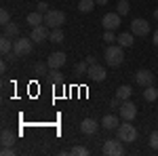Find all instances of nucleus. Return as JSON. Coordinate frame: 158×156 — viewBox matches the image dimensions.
<instances>
[{
  "mask_svg": "<svg viewBox=\"0 0 158 156\" xmlns=\"http://www.w3.org/2000/svg\"><path fill=\"white\" fill-rule=\"evenodd\" d=\"M118 112H120V118L122 120H131V122H133L135 116H137V106H135L133 101L127 99V101H122V106H120Z\"/></svg>",
  "mask_w": 158,
  "mask_h": 156,
  "instance_id": "423d86ee",
  "label": "nucleus"
},
{
  "mask_svg": "<svg viewBox=\"0 0 158 156\" xmlns=\"http://www.w3.org/2000/svg\"><path fill=\"white\" fill-rule=\"evenodd\" d=\"M103 154L106 156H120L124 154V145H122L120 139H108V141H103Z\"/></svg>",
  "mask_w": 158,
  "mask_h": 156,
  "instance_id": "39448f33",
  "label": "nucleus"
},
{
  "mask_svg": "<svg viewBox=\"0 0 158 156\" xmlns=\"http://www.w3.org/2000/svg\"><path fill=\"white\" fill-rule=\"evenodd\" d=\"M86 61H89V65H93V63H97V59H95L93 55H89V57H86Z\"/></svg>",
  "mask_w": 158,
  "mask_h": 156,
  "instance_id": "72a5a7b5",
  "label": "nucleus"
},
{
  "mask_svg": "<svg viewBox=\"0 0 158 156\" xmlns=\"http://www.w3.org/2000/svg\"><path fill=\"white\" fill-rule=\"evenodd\" d=\"M49 40L51 42H63V30L61 27H53L49 34Z\"/></svg>",
  "mask_w": 158,
  "mask_h": 156,
  "instance_id": "b1692460",
  "label": "nucleus"
},
{
  "mask_svg": "<svg viewBox=\"0 0 158 156\" xmlns=\"http://www.w3.org/2000/svg\"><path fill=\"white\" fill-rule=\"evenodd\" d=\"M131 32L135 36H148L150 34V23L146 19H133L131 21Z\"/></svg>",
  "mask_w": 158,
  "mask_h": 156,
  "instance_id": "6e6552de",
  "label": "nucleus"
},
{
  "mask_svg": "<svg viewBox=\"0 0 158 156\" xmlns=\"http://www.w3.org/2000/svg\"><path fill=\"white\" fill-rule=\"evenodd\" d=\"M116 135H118V139H120V141L131 144V141H135V139H137V129L131 124V120H124V124H118Z\"/></svg>",
  "mask_w": 158,
  "mask_h": 156,
  "instance_id": "f03ea898",
  "label": "nucleus"
},
{
  "mask_svg": "<svg viewBox=\"0 0 158 156\" xmlns=\"http://www.w3.org/2000/svg\"><path fill=\"white\" fill-rule=\"evenodd\" d=\"M122 106V99H118V97H114L112 101H110V108H116V110H120Z\"/></svg>",
  "mask_w": 158,
  "mask_h": 156,
  "instance_id": "473e14b6",
  "label": "nucleus"
},
{
  "mask_svg": "<svg viewBox=\"0 0 158 156\" xmlns=\"http://www.w3.org/2000/svg\"><path fill=\"white\" fill-rule=\"evenodd\" d=\"M65 23V13L63 11H57V9H51L47 15H44V25L47 27H61V25Z\"/></svg>",
  "mask_w": 158,
  "mask_h": 156,
  "instance_id": "20e7f679",
  "label": "nucleus"
},
{
  "mask_svg": "<svg viewBox=\"0 0 158 156\" xmlns=\"http://www.w3.org/2000/svg\"><path fill=\"white\" fill-rule=\"evenodd\" d=\"M70 154H74V156H86V154H89V150H86L85 145H76V148L70 150Z\"/></svg>",
  "mask_w": 158,
  "mask_h": 156,
  "instance_id": "bb28decb",
  "label": "nucleus"
},
{
  "mask_svg": "<svg viewBox=\"0 0 158 156\" xmlns=\"http://www.w3.org/2000/svg\"><path fill=\"white\" fill-rule=\"evenodd\" d=\"M131 86H127V84H122V86H118L116 89V97L118 99H122V101H127V99H131Z\"/></svg>",
  "mask_w": 158,
  "mask_h": 156,
  "instance_id": "aec40b11",
  "label": "nucleus"
},
{
  "mask_svg": "<svg viewBox=\"0 0 158 156\" xmlns=\"http://www.w3.org/2000/svg\"><path fill=\"white\" fill-rule=\"evenodd\" d=\"M116 13H118V15H127V13H129V2H127V0H120V2L116 4Z\"/></svg>",
  "mask_w": 158,
  "mask_h": 156,
  "instance_id": "a878e982",
  "label": "nucleus"
},
{
  "mask_svg": "<svg viewBox=\"0 0 158 156\" xmlns=\"http://www.w3.org/2000/svg\"><path fill=\"white\" fill-rule=\"evenodd\" d=\"M32 42H34L32 38H15V42H13V53H15L17 57H25V55H30L32 48H34Z\"/></svg>",
  "mask_w": 158,
  "mask_h": 156,
  "instance_id": "7ed1b4c3",
  "label": "nucleus"
},
{
  "mask_svg": "<svg viewBox=\"0 0 158 156\" xmlns=\"http://www.w3.org/2000/svg\"><path fill=\"white\" fill-rule=\"evenodd\" d=\"M2 36H9V38H19V25L11 21V23L2 25Z\"/></svg>",
  "mask_w": 158,
  "mask_h": 156,
  "instance_id": "2eb2a0df",
  "label": "nucleus"
},
{
  "mask_svg": "<svg viewBox=\"0 0 158 156\" xmlns=\"http://www.w3.org/2000/svg\"><path fill=\"white\" fill-rule=\"evenodd\" d=\"M11 51H13L11 38H9V36H2V38H0V53H2V55H9Z\"/></svg>",
  "mask_w": 158,
  "mask_h": 156,
  "instance_id": "6ab92c4d",
  "label": "nucleus"
},
{
  "mask_svg": "<svg viewBox=\"0 0 158 156\" xmlns=\"http://www.w3.org/2000/svg\"><path fill=\"white\" fill-rule=\"evenodd\" d=\"M122 48L124 47H120V44H108V48H106V63L108 65L118 68L122 61H124V51Z\"/></svg>",
  "mask_w": 158,
  "mask_h": 156,
  "instance_id": "f257e3e1",
  "label": "nucleus"
},
{
  "mask_svg": "<svg viewBox=\"0 0 158 156\" xmlns=\"http://www.w3.org/2000/svg\"><path fill=\"white\" fill-rule=\"evenodd\" d=\"M95 4H97L95 0H80V2H78V11L80 13H91L95 9Z\"/></svg>",
  "mask_w": 158,
  "mask_h": 156,
  "instance_id": "412c9836",
  "label": "nucleus"
},
{
  "mask_svg": "<svg viewBox=\"0 0 158 156\" xmlns=\"http://www.w3.org/2000/svg\"><path fill=\"white\" fill-rule=\"evenodd\" d=\"M95 2H97L99 6H103V4H108V0H95Z\"/></svg>",
  "mask_w": 158,
  "mask_h": 156,
  "instance_id": "f704fd0d",
  "label": "nucleus"
},
{
  "mask_svg": "<svg viewBox=\"0 0 158 156\" xmlns=\"http://www.w3.org/2000/svg\"><path fill=\"white\" fill-rule=\"evenodd\" d=\"M116 38H118V36H114V32H112V30H106V32H103V40H106L108 44H114V40H116Z\"/></svg>",
  "mask_w": 158,
  "mask_h": 156,
  "instance_id": "c85d7f7f",
  "label": "nucleus"
},
{
  "mask_svg": "<svg viewBox=\"0 0 158 156\" xmlns=\"http://www.w3.org/2000/svg\"><path fill=\"white\" fill-rule=\"evenodd\" d=\"M150 148H154V150H158V131L150 133Z\"/></svg>",
  "mask_w": 158,
  "mask_h": 156,
  "instance_id": "7c9ffc66",
  "label": "nucleus"
},
{
  "mask_svg": "<svg viewBox=\"0 0 158 156\" xmlns=\"http://www.w3.org/2000/svg\"><path fill=\"white\" fill-rule=\"evenodd\" d=\"M154 44H156V47H158V30H156V32H154Z\"/></svg>",
  "mask_w": 158,
  "mask_h": 156,
  "instance_id": "c9c22d12",
  "label": "nucleus"
},
{
  "mask_svg": "<svg viewBox=\"0 0 158 156\" xmlns=\"http://www.w3.org/2000/svg\"><path fill=\"white\" fill-rule=\"evenodd\" d=\"M118 124H120V120H118L116 114H106V116L101 118V127H103V129H108V131L118 129Z\"/></svg>",
  "mask_w": 158,
  "mask_h": 156,
  "instance_id": "ddd939ff",
  "label": "nucleus"
},
{
  "mask_svg": "<svg viewBox=\"0 0 158 156\" xmlns=\"http://www.w3.org/2000/svg\"><path fill=\"white\" fill-rule=\"evenodd\" d=\"M143 99L146 101H156L158 99V89H154V86H146V91H143Z\"/></svg>",
  "mask_w": 158,
  "mask_h": 156,
  "instance_id": "4be33fe9",
  "label": "nucleus"
},
{
  "mask_svg": "<svg viewBox=\"0 0 158 156\" xmlns=\"http://www.w3.org/2000/svg\"><path fill=\"white\" fill-rule=\"evenodd\" d=\"M0 144L2 145H13L15 144V135H13V131L4 129V131L0 133Z\"/></svg>",
  "mask_w": 158,
  "mask_h": 156,
  "instance_id": "a211bd4d",
  "label": "nucleus"
},
{
  "mask_svg": "<svg viewBox=\"0 0 158 156\" xmlns=\"http://www.w3.org/2000/svg\"><path fill=\"white\" fill-rule=\"evenodd\" d=\"M47 68H49V63H36L34 72H36V74H40V76H44V74H49V72H47Z\"/></svg>",
  "mask_w": 158,
  "mask_h": 156,
  "instance_id": "c756f323",
  "label": "nucleus"
},
{
  "mask_svg": "<svg viewBox=\"0 0 158 156\" xmlns=\"http://www.w3.org/2000/svg\"><path fill=\"white\" fill-rule=\"evenodd\" d=\"M120 17L122 15H118V13H106L103 15V19H101V25L106 27V30H118L120 27Z\"/></svg>",
  "mask_w": 158,
  "mask_h": 156,
  "instance_id": "0eeeda50",
  "label": "nucleus"
},
{
  "mask_svg": "<svg viewBox=\"0 0 158 156\" xmlns=\"http://www.w3.org/2000/svg\"><path fill=\"white\" fill-rule=\"evenodd\" d=\"M27 23L32 25V27H36V25H42L44 23V15H42V13H30V15H27Z\"/></svg>",
  "mask_w": 158,
  "mask_h": 156,
  "instance_id": "f3484780",
  "label": "nucleus"
},
{
  "mask_svg": "<svg viewBox=\"0 0 158 156\" xmlns=\"http://www.w3.org/2000/svg\"><path fill=\"white\" fill-rule=\"evenodd\" d=\"M135 82L139 84V86H152V82H154V74L150 72V70H137L135 72Z\"/></svg>",
  "mask_w": 158,
  "mask_h": 156,
  "instance_id": "1a4fd4ad",
  "label": "nucleus"
},
{
  "mask_svg": "<svg viewBox=\"0 0 158 156\" xmlns=\"http://www.w3.org/2000/svg\"><path fill=\"white\" fill-rule=\"evenodd\" d=\"M154 19H156V21H158V9H156V11H154Z\"/></svg>",
  "mask_w": 158,
  "mask_h": 156,
  "instance_id": "e433bc0d",
  "label": "nucleus"
},
{
  "mask_svg": "<svg viewBox=\"0 0 158 156\" xmlns=\"http://www.w3.org/2000/svg\"><path fill=\"white\" fill-rule=\"evenodd\" d=\"M97 131V122L93 118H85L80 122V133H85V135H93V133Z\"/></svg>",
  "mask_w": 158,
  "mask_h": 156,
  "instance_id": "4468645a",
  "label": "nucleus"
},
{
  "mask_svg": "<svg viewBox=\"0 0 158 156\" xmlns=\"http://www.w3.org/2000/svg\"><path fill=\"white\" fill-rule=\"evenodd\" d=\"M51 32H47V25H36V27H32V34H30V38L34 40V42H42V40H47L49 38Z\"/></svg>",
  "mask_w": 158,
  "mask_h": 156,
  "instance_id": "9b49d317",
  "label": "nucleus"
},
{
  "mask_svg": "<svg viewBox=\"0 0 158 156\" xmlns=\"http://www.w3.org/2000/svg\"><path fill=\"white\" fill-rule=\"evenodd\" d=\"M36 11H38V13H42V15H47V13H49L51 9H49V4H47V2H38Z\"/></svg>",
  "mask_w": 158,
  "mask_h": 156,
  "instance_id": "2f4dec72",
  "label": "nucleus"
},
{
  "mask_svg": "<svg viewBox=\"0 0 158 156\" xmlns=\"http://www.w3.org/2000/svg\"><path fill=\"white\" fill-rule=\"evenodd\" d=\"M89 78L93 80V82H101V80H106V68L103 65H99V63H93V65H89Z\"/></svg>",
  "mask_w": 158,
  "mask_h": 156,
  "instance_id": "9d476101",
  "label": "nucleus"
},
{
  "mask_svg": "<svg viewBox=\"0 0 158 156\" xmlns=\"http://www.w3.org/2000/svg\"><path fill=\"white\" fill-rule=\"evenodd\" d=\"M74 72L76 74H86L89 72V61H78V63H76V65H74Z\"/></svg>",
  "mask_w": 158,
  "mask_h": 156,
  "instance_id": "393cba45",
  "label": "nucleus"
},
{
  "mask_svg": "<svg viewBox=\"0 0 158 156\" xmlns=\"http://www.w3.org/2000/svg\"><path fill=\"white\" fill-rule=\"evenodd\" d=\"M0 23H2V25L11 23V15H9V11H6V9H2V11H0Z\"/></svg>",
  "mask_w": 158,
  "mask_h": 156,
  "instance_id": "cd10ccee",
  "label": "nucleus"
},
{
  "mask_svg": "<svg viewBox=\"0 0 158 156\" xmlns=\"http://www.w3.org/2000/svg\"><path fill=\"white\" fill-rule=\"evenodd\" d=\"M49 78H51V82H55V84L63 82V76H61L59 68H49Z\"/></svg>",
  "mask_w": 158,
  "mask_h": 156,
  "instance_id": "5701e85b",
  "label": "nucleus"
},
{
  "mask_svg": "<svg viewBox=\"0 0 158 156\" xmlns=\"http://www.w3.org/2000/svg\"><path fill=\"white\" fill-rule=\"evenodd\" d=\"M47 63H49V68H61L65 63V55L61 51H55V53H51L47 57Z\"/></svg>",
  "mask_w": 158,
  "mask_h": 156,
  "instance_id": "f8f14e48",
  "label": "nucleus"
},
{
  "mask_svg": "<svg viewBox=\"0 0 158 156\" xmlns=\"http://www.w3.org/2000/svg\"><path fill=\"white\" fill-rule=\"evenodd\" d=\"M133 32H122V34H118V38H116V42L120 44V47H133Z\"/></svg>",
  "mask_w": 158,
  "mask_h": 156,
  "instance_id": "dca6fc26",
  "label": "nucleus"
}]
</instances>
